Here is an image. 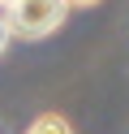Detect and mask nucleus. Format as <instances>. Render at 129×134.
<instances>
[{"label": "nucleus", "instance_id": "1", "mask_svg": "<svg viewBox=\"0 0 129 134\" xmlns=\"http://www.w3.org/2000/svg\"><path fill=\"white\" fill-rule=\"evenodd\" d=\"M69 9H73L69 0H9L4 18H9V26H13V35L43 39V35H52V30L65 26Z\"/></svg>", "mask_w": 129, "mask_h": 134}, {"label": "nucleus", "instance_id": "2", "mask_svg": "<svg viewBox=\"0 0 129 134\" xmlns=\"http://www.w3.org/2000/svg\"><path fill=\"white\" fill-rule=\"evenodd\" d=\"M26 134H73V130H69V121H65L60 113H43V117H34V121H30V130H26Z\"/></svg>", "mask_w": 129, "mask_h": 134}, {"label": "nucleus", "instance_id": "3", "mask_svg": "<svg viewBox=\"0 0 129 134\" xmlns=\"http://www.w3.org/2000/svg\"><path fill=\"white\" fill-rule=\"evenodd\" d=\"M9 39H13V26H9V18H4V13H0V52H4V48H9Z\"/></svg>", "mask_w": 129, "mask_h": 134}, {"label": "nucleus", "instance_id": "4", "mask_svg": "<svg viewBox=\"0 0 129 134\" xmlns=\"http://www.w3.org/2000/svg\"><path fill=\"white\" fill-rule=\"evenodd\" d=\"M69 4H73V9H95L99 0H69Z\"/></svg>", "mask_w": 129, "mask_h": 134}, {"label": "nucleus", "instance_id": "5", "mask_svg": "<svg viewBox=\"0 0 129 134\" xmlns=\"http://www.w3.org/2000/svg\"><path fill=\"white\" fill-rule=\"evenodd\" d=\"M4 4H9V0H0V9H4Z\"/></svg>", "mask_w": 129, "mask_h": 134}]
</instances>
